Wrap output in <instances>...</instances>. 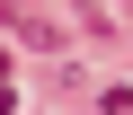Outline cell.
<instances>
[{
    "mask_svg": "<svg viewBox=\"0 0 133 115\" xmlns=\"http://www.w3.org/2000/svg\"><path fill=\"white\" fill-rule=\"evenodd\" d=\"M18 35H27L36 53H62V27H44V18H18Z\"/></svg>",
    "mask_w": 133,
    "mask_h": 115,
    "instance_id": "obj_1",
    "label": "cell"
},
{
    "mask_svg": "<svg viewBox=\"0 0 133 115\" xmlns=\"http://www.w3.org/2000/svg\"><path fill=\"white\" fill-rule=\"evenodd\" d=\"M0 18H27V0H0Z\"/></svg>",
    "mask_w": 133,
    "mask_h": 115,
    "instance_id": "obj_2",
    "label": "cell"
}]
</instances>
